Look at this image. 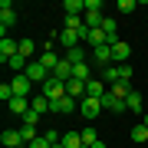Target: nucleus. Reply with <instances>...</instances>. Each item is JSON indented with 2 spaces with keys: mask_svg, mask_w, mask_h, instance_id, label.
I'll return each mask as SVG.
<instances>
[{
  "mask_svg": "<svg viewBox=\"0 0 148 148\" xmlns=\"http://www.w3.org/2000/svg\"><path fill=\"white\" fill-rule=\"evenodd\" d=\"M40 92L46 95L49 102H56V99H63V95H66V82H59L56 76H49V79H46V82L40 86Z\"/></svg>",
  "mask_w": 148,
  "mask_h": 148,
  "instance_id": "nucleus-1",
  "label": "nucleus"
},
{
  "mask_svg": "<svg viewBox=\"0 0 148 148\" xmlns=\"http://www.w3.org/2000/svg\"><path fill=\"white\" fill-rule=\"evenodd\" d=\"M16 23V13H13V3L10 0H3V3H0V40L7 36V30H10Z\"/></svg>",
  "mask_w": 148,
  "mask_h": 148,
  "instance_id": "nucleus-2",
  "label": "nucleus"
},
{
  "mask_svg": "<svg viewBox=\"0 0 148 148\" xmlns=\"http://www.w3.org/2000/svg\"><path fill=\"white\" fill-rule=\"evenodd\" d=\"M10 89H13V95H20V99H33V95H36V92H33V82H30L23 73H20V76H13Z\"/></svg>",
  "mask_w": 148,
  "mask_h": 148,
  "instance_id": "nucleus-3",
  "label": "nucleus"
},
{
  "mask_svg": "<svg viewBox=\"0 0 148 148\" xmlns=\"http://www.w3.org/2000/svg\"><path fill=\"white\" fill-rule=\"evenodd\" d=\"M128 56H132V46H128L125 40H115V43H112V63H119V66H122Z\"/></svg>",
  "mask_w": 148,
  "mask_h": 148,
  "instance_id": "nucleus-4",
  "label": "nucleus"
},
{
  "mask_svg": "<svg viewBox=\"0 0 148 148\" xmlns=\"http://www.w3.org/2000/svg\"><path fill=\"white\" fill-rule=\"evenodd\" d=\"M99 102H102V109H109V112H128L125 99H119V95H112V92H106Z\"/></svg>",
  "mask_w": 148,
  "mask_h": 148,
  "instance_id": "nucleus-5",
  "label": "nucleus"
},
{
  "mask_svg": "<svg viewBox=\"0 0 148 148\" xmlns=\"http://www.w3.org/2000/svg\"><path fill=\"white\" fill-rule=\"evenodd\" d=\"M49 112H53V115H69V112H76V99L63 95V99H56L53 106H49Z\"/></svg>",
  "mask_w": 148,
  "mask_h": 148,
  "instance_id": "nucleus-6",
  "label": "nucleus"
},
{
  "mask_svg": "<svg viewBox=\"0 0 148 148\" xmlns=\"http://www.w3.org/2000/svg\"><path fill=\"white\" fill-rule=\"evenodd\" d=\"M59 63H63V59H59V56L53 53V49H43V56H40V66H43V69H46V73H49V76H53V73H56V69H59Z\"/></svg>",
  "mask_w": 148,
  "mask_h": 148,
  "instance_id": "nucleus-7",
  "label": "nucleus"
},
{
  "mask_svg": "<svg viewBox=\"0 0 148 148\" xmlns=\"http://www.w3.org/2000/svg\"><path fill=\"white\" fill-rule=\"evenodd\" d=\"M16 53H20V43H13L10 36L0 40V59H3V63H7V59H13Z\"/></svg>",
  "mask_w": 148,
  "mask_h": 148,
  "instance_id": "nucleus-8",
  "label": "nucleus"
},
{
  "mask_svg": "<svg viewBox=\"0 0 148 148\" xmlns=\"http://www.w3.org/2000/svg\"><path fill=\"white\" fill-rule=\"evenodd\" d=\"M49 106H53V102H49L46 95H43V92L36 89V95H33V99H30V109L36 112V115H46V112H49Z\"/></svg>",
  "mask_w": 148,
  "mask_h": 148,
  "instance_id": "nucleus-9",
  "label": "nucleus"
},
{
  "mask_svg": "<svg viewBox=\"0 0 148 148\" xmlns=\"http://www.w3.org/2000/svg\"><path fill=\"white\" fill-rule=\"evenodd\" d=\"M79 109H82V115H86V119H95V115L102 112V102H99V99H89V95H86V99L79 102Z\"/></svg>",
  "mask_w": 148,
  "mask_h": 148,
  "instance_id": "nucleus-10",
  "label": "nucleus"
},
{
  "mask_svg": "<svg viewBox=\"0 0 148 148\" xmlns=\"http://www.w3.org/2000/svg\"><path fill=\"white\" fill-rule=\"evenodd\" d=\"M56 36H59V43H63L66 49H73V46H79V30H66V27H63V30L56 33Z\"/></svg>",
  "mask_w": 148,
  "mask_h": 148,
  "instance_id": "nucleus-11",
  "label": "nucleus"
},
{
  "mask_svg": "<svg viewBox=\"0 0 148 148\" xmlns=\"http://www.w3.org/2000/svg\"><path fill=\"white\" fill-rule=\"evenodd\" d=\"M106 92H109V86L102 82V79H92V82H86V95H89V99H102Z\"/></svg>",
  "mask_w": 148,
  "mask_h": 148,
  "instance_id": "nucleus-12",
  "label": "nucleus"
},
{
  "mask_svg": "<svg viewBox=\"0 0 148 148\" xmlns=\"http://www.w3.org/2000/svg\"><path fill=\"white\" fill-rule=\"evenodd\" d=\"M7 109H10L13 112V115H27V112H30V99H20V95H16V99H10V102H7Z\"/></svg>",
  "mask_w": 148,
  "mask_h": 148,
  "instance_id": "nucleus-13",
  "label": "nucleus"
},
{
  "mask_svg": "<svg viewBox=\"0 0 148 148\" xmlns=\"http://www.w3.org/2000/svg\"><path fill=\"white\" fill-rule=\"evenodd\" d=\"M66 95H69V99H86V82L69 79V82H66Z\"/></svg>",
  "mask_w": 148,
  "mask_h": 148,
  "instance_id": "nucleus-14",
  "label": "nucleus"
},
{
  "mask_svg": "<svg viewBox=\"0 0 148 148\" xmlns=\"http://www.w3.org/2000/svg\"><path fill=\"white\" fill-rule=\"evenodd\" d=\"M92 59H95V63H102V69L112 66V46H99V49H92Z\"/></svg>",
  "mask_w": 148,
  "mask_h": 148,
  "instance_id": "nucleus-15",
  "label": "nucleus"
},
{
  "mask_svg": "<svg viewBox=\"0 0 148 148\" xmlns=\"http://www.w3.org/2000/svg\"><path fill=\"white\" fill-rule=\"evenodd\" d=\"M102 82H106V86L122 82V69H119V66H106V69H102Z\"/></svg>",
  "mask_w": 148,
  "mask_h": 148,
  "instance_id": "nucleus-16",
  "label": "nucleus"
},
{
  "mask_svg": "<svg viewBox=\"0 0 148 148\" xmlns=\"http://www.w3.org/2000/svg\"><path fill=\"white\" fill-rule=\"evenodd\" d=\"M63 10H66V16H82L86 0H66V3H63Z\"/></svg>",
  "mask_w": 148,
  "mask_h": 148,
  "instance_id": "nucleus-17",
  "label": "nucleus"
},
{
  "mask_svg": "<svg viewBox=\"0 0 148 148\" xmlns=\"http://www.w3.org/2000/svg\"><path fill=\"white\" fill-rule=\"evenodd\" d=\"M56 79L59 82H69V79H73V63H69V59H63V63H59V69H56Z\"/></svg>",
  "mask_w": 148,
  "mask_h": 148,
  "instance_id": "nucleus-18",
  "label": "nucleus"
},
{
  "mask_svg": "<svg viewBox=\"0 0 148 148\" xmlns=\"http://www.w3.org/2000/svg\"><path fill=\"white\" fill-rule=\"evenodd\" d=\"M66 59L73 66H79V63H86V46H73V49H66Z\"/></svg>",
  "mask_w": 148,
  "mask_h": 148,
  "instance_id": "nucleus-19",
  "label": "nucleus"
},
{
  "mask_svg": "<svg viewBox=\"0 0 148 148\" xmlns=\"http://www.w3.org/2000/svg\"><path fill=\"white\" fill-rule=\"evenodd\" d=\"M102 30H106L109 43H115V40H119V23L112 20V16H106V20H102Z\"/></svg>",
  "mask_w": 148,
  "mask_h": 148,
  "instance_id": "nucleus-20",
  "label": "nucleus"
},
{
  "mask_svg": "<svg viewBox=\"0 0 148 148\" xmlns=\"http://www.w3.org/2000/svg\"><path fill=\"white\" fill-rule=\"evenodd\" d=\"M109 92H112V95H119V99H128L135 89H132L128 82H115V86H109Z\"/></svg>",
  "mask_w": 148,
  "mask_h": 148,
  "instance_id": "nucleus-21",
  "label": "nucleus"
},
{
  "mask_svg": "<svg viewBox=\"0 0 148 148\" xmlns=\"http://www.w3.org/2000/svg\"><path fill=\"white\" fill-rule=\"evenodd\" d=\"M0 142H3L7 148H16V145H23V138H20V132H3Z\"/></svg>",
  "mask_w": 148,
  "mask_h": 148,
  "instance_id": "nucleus-22",
  "label": "nucleus"
},
{
  "mask_svg": "<svg viewBox=\"0 0 148 148\" xmlns=\"http://www.w3.org/2000/svg\"><path fill=\"white\" fill-rule=\"evenodd\" d=\"M63 145H66V148H82V135H79V132H66V135H63Z\"/></svg>",
  "mask_w": 148,
  "mask_h": 148,
  "instance_id": "nucleus-23",
  "label": "nucleus"
},
{
  "mask_svg": "<svg viewBox=\"0 0 148 148\" xmlns=\"http://www.w3.org/2000/svg\"><path fill=\"white\" fill-rule=\"evenodd\" d=\"M125 106H128V112H142V92L135 89V92L125 99Z\"/></svg>",
  "mask_w": 148,
  "mask_h": 148,
  "instance_id": "nucleus-24",
  "label": "nucleus"
},
{
  "mask_svg": "<svg viewBox=\"0 0 148 148\" xmlns=\"http://www.w3.org/2000/svg\"><path fill=\"white\" fill-rule=\"evenodd\" d=\"M132 142H148V125L145 122H138V125L132 128Z\"/></svg>",
  "mask_w": 148,
  "mask_h": 148,
  "instance_id": "nucleus-25",
  "label": "nucleus"
},
{
  "mask_svg": "<svg viewBox=\"0 0 148 148\" xmlns=\"http://www.w3.org/2000/svg\"><path fill=\"white\" fill-rule=\"evenodd\" d=\"M20 138H23L27 145H30V142H36V138H40V135H36V125H23V128H20Z\"/></svg>",
  "mask_w": 148,
  "mask_h": 148,
  "instance_id": "nucleus-26",
  "label": "nucleus"
},
{
  "mask_svg": "<svg viewBox=\"0 0 148 148\" xmlns=\"http://www.w3.org/2000/svg\"><path fill=\"white\" fill-rule=\"evenodd\" d=\"M79 135H82V145H95V142H99V135H95V128H92V125H86Z\"/></svg>",
  "mask_w": 148,
  "mask_h": 148,
  "instance_id": "nucleus-27",
  "label": "nucleus"
},
{
  "mask_svg": "<svg viewBox=\"0 0 148 148\" xmlns=\"http://www.w3.org/2000/svg\"><path fill=\"white\" fill-rule=\"evenodd\" d=\"M10 99H16V95L10 89V82H3V86H0V102H10Z\"/></svg>",
  "mask_w": 148,
  "mask_h": 148,
  "instance_id": "nucleus-28",
  "label": "nucleus"
},
{
  "mask_svg": "<svg viewBox=\"0 0 148 148\" xmlns=\"http://www.w3.org/2000/svg\"><path fill=\"white\" fill-rule=\"evenodd\" d=\"M20 56H33V40H20Z\"/></svg>",
  "mask_w": 148,
  "mask_h": 148,
  "instance_id": "nucleus-29",
  "label": "nucleus"
},
{
  "mask_svg": "<svg viewBox=\"0 0 148 148\" xmlns=\"http://www.w3.org/2000/svg\"><path fill=\"white\" fill-rule=\"evenodd\" d=\"M86 13H102V0H86Z\"/></svg>",
  "mask_w": 148,
  "mask_h": 148,
  "instance_id": "nucleus-30",
  "label": "nucleus"
},
{
  "mask_svg": "<svg viewBox=\"0 0 148 148\" xmlns=\"http://www.w3.org/2000/svg\"><path fill=\"white\" fill-rule=\"evenodd\" d=\"M43 138H46L49 145H56V142H63V138H59V132H56V128H46V132H43Z\"/></svg>",
  "mask_w": 148,
  "mask_h": 148,
  "instance_id": "nucleus-31",
  "label": "nucleus"
},
{
  "mask_svg": "<svg viewBox=\"0 0 148 148\" xmlns=\"http://www.w3.org/2000/svg\"><path fill=\"white\" fill-rule=\"evenodd\" d=\"M135 7H138V3H135V0H119V10H122V13H132V10H135Z\"/></svg>",
  "mask_w": 148,
  "mask_h": 148,
  "instance_id": "nucleus-32",
  "label": "nucleus"
},
{
  "mask_svg": "<svg viewBox=\"0 0 148 148\" xmlns=\"http://www.w3.org/2000/svg\"><path fill=\"white\" fill-rule=\"evenodd\" d=\"M36 122H40V115H36V112H33V109L27 112V115H23V125H36Z\"/></svg>",
  "mask_w": 148,
  "mask_h": 148,
  "instance_id": "nucleus-33",
  "label": "nucleus"
},
{
  "mask_svg": "<svg viewBox=\"0 0 148 148\" xmlns=\"http://www.w3.org/2000/svg\"><path fill=\"white\" fill-rule=\"evenodd\" d=\"M119 69H122V82H128V79H132V66H128V63H122Z\"/></svg>",
  "mask_w": 148,
  "mask_h": 148,
  "instance_id": "nucleus-34",
  "label": "nucleus"
},
{
  "mask_svg": "<svg viewBox=\"0 0 148 148\" xmlns=\"http://www.w3.org/2000/svg\"><path fill=\"white\" fill-rule=\"evenodd\" d=\"M30 148H53V145H49V142H46V138H43V135H40V138H36V142H30Z\"/></svg>",
  "mask_w": 148,
  "mask_h": 148,
  "instance_id": "nucleus-35",
  "label": "nucleus"
},
{
  "mask_svg": "<svg viewBox=\"0 0 148 148\" xmlns=\"http://www.w3.org/2000/svg\"><path fill=\"white\" fill-rule=\"evenodd\" d=\"M92 148H106V142H95V145H92Z\"/></svg>",
  "mask_w": 148,
  "mask_h": 148,
  "instance_id": "nucleus-36",
  "label": "nucleus"
},
{
  "mask_svg": "<svg viewBox=\"0 0 148 148\" xmlns=\"http://www.w3.org/2000/svg\"><path fill=\"white\" fill-rule=\"evenodd\" d=\"M53 148H66V145H63V142H56V145H53Z\"/></svg>",
  "mask_w": 148,
  "mask_h": 148,
  "instance_id": "nucleus-37",
  "label": "nucleus"
},
{
  "mask_svg": "<svg viewBox=\"0 0 148 148\" xmlns=\"http://www.w3.org/2000/svg\"><path fill=\"white\" fill-rule=\"evenodd\" d=\"M142 122H145V125H148V112H145V119H142Z\"/></svg>",
  "mask_w": 148,
  "mask_h": 148,
  "instance_id": "nucleus-38",
  "label": "nucleus"
}]
</instances>
